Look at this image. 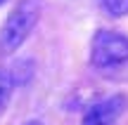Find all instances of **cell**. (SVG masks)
Returning a JSON list of instances; mask_svg holds the SVG:
<instances>
[{"mask_svg": "<svg viewBox=\"0 0 128 125\" xmlns=\"http://www.w3.org/2000/svg\"><path fill=\"white\" fill-rule=\"evenodd\" d=\"M40 0H22L0 26V54H12L26 42L40 19Z\"/></svg>", "mask_w": 128, "mask_h": 125, "instance_id": "1", "label": "cell"}, {"mask_svg": "<svg viewBox=\"0 0 128 125\" xmlns=\"http://www.w3.org/2000/svg\"><path fill=\"white\" fill-rule=\"evenodd\" d=\"M90 64L95 69L128 64V36L114 28H97L90 38Z\"/></svg>", "mask_w": 128, "mask_h": 125, "instance_id": "2", "label": "cell"}, {"mask_svg": "<svg viewBox=\"0 0 128 125\" xmlns=\"http://www.w3.org/2000/svg\"><path fill=\"white\" fill-rule=\"evenodd\" d=\"M126 111H128V97L124 92H116L92 102L83 113L81 125H114Z\"/></svg>", "mask_w": 128, "mask_h": 125, "instance_id": "3", "label": "cell"}, {"mask_svg": "<svg viewBox=\"0 0 128 125\" xmlns=\"http://www.w3.org/2000/svg\"><path fill=\"white\" fill-rule=\"evenodd\" d=\"M7 76H10V80H12L14 87L28 83L31 76H33V61L31 59H22V61H17V64H12L7 69Z\"/></svg>", "mask_w": 128, "mask_h": 125, "instance_id": "4", "label": "cell"}, {"mask_svg": "<svg viewBox=\"0 0 128 125\" xmlns=\"http://www.w3.org/2000/svg\"><path fill=\"white\" fill-rule=\"evenodd\" d=\"M97 5L102 7L107 17H114V19L128 17V0H97Z\"/></svg>", "mask_w": 128, "mask_h": 125, "instance_id": "5", "label": "cell"}, {"mask_svg": "<svg viewBox=\"0 0 128 125\" xmlns=\"http://www.w3.org/2000/svg\"><path fill=\"white\" fill-rule=\"evenodd\" d=\"M12 90H14V85H12V80H10L7 71H0V113L7 106L10 97H12Z\"/></svg>", "mask_w": 128, "mask_h": 125, "instance_id": "6", "label": "cell"}, {"mask_svg": "<svg viewBox=\"0 0 128 125\" xmlns=\"http://www.w3.org/2000/svg\"><path fill=\"white\" fill-rule=\"evenodd\" d=\"M22 125H45V123L38 121V118H31V121H26V123H22Z\"/></svg>", "mask_w": 128, "mask_h": 125, "instance_id": "7", "label": "cell"}, {"mask_svg": "<svg viewBox=\"0 0 128 125\" xmlns=\"http://www.w3.org/2000/svg\"><path fill=\"white\" fill-rule=\"evenodd\" d=\"M2 2H5V0H0V5H2Z\"/></svg>", "mask_w": 128, "mask_h": 125, "instance_id": "8", "label": "cell"}]
</instances>
